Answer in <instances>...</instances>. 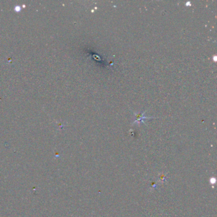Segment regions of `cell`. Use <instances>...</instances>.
I'll use <instances>...</instances> for the list:
<instances>
[{"label": "cell", "mask_w": 217, "mask_h": 217, "mask_svg": "<svg viewBox=\"0 0 217 217\" xmlns=\"http://www.w3.org/2000/svg\"><path fill=\"white\" fill-rule=\"evenodd\" d=\"M143 114H144V113H143ZM143 114H139V115L136 116V121H138V122H141H141H142L143 119H146V117L143 116Z\"/></svg>", "instance_id": "cell-1"}]
</instances>
